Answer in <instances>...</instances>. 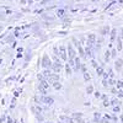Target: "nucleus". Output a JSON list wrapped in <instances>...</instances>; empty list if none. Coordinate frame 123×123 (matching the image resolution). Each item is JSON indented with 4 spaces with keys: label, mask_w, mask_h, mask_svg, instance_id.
<instances>
[{
    "label": "nucleus",
    "mask_w": 123,
    "mask_h": 123,
    "mask_svg": "<svg viewBox=\"0 0 123 123\" xmlns=\"http://www.w3.org/2000/svg\"><path fill=\"white\" fill-rule=\"evenodd\" d=\"M110 105H111V101H107V100L105 98V100H104V106H105V107H108Z\"/></svg>",
    "instance_id": "30"
},
{
    "label": "nucleus",
    "mask_w": 123,
    "mask_h": 123,
    "mask_svg": "<svg viewBox=\"0 0 123 123\" xmlns=\"http://www.w3.org/2000/svg\"><path fill=\"white\" fill-rule=\"evenodd\" d=\"M53 52H54V55H58V57H59V50H58V47H53Z\"/></svg>",
    "instance_id": "32"
},
{
    "label": "nucleus",
    "mask_w": 123,
    "mask_h": 123,
    "mask_svg": "<svg viewBox=\"0 0 123 123\" xmlns=\"http://www.w3.org/2000/svg\"><path fill=\"white\" fill-rule=\"evenodd\" d=\"M112 57V54H111V52H110V50L107 49L106 50V52H105V63H107V62L110 60V58Z\"/></svg>",
    "instance_id": "20"
},
{
    "label": "nucleus",
    "mask_w": 123,
    "mask_h": 123,
    "mask_svg": "<svg viewBox=\"0 0 123 123\" xmlns=\"http://www.w3.org/2000/svg\"><path fill=\"white\" fill-rule=\"evenodd\" d=\"M38 90H39V92H41L43 96L47 95V89H44V87H42V86H38Z\"/></svg>",
    "instance_id": "22"
},
{
    "label": "nucleus",
    "mask_w": 123,
    "mask_h": 123,
    "mask_svg": "<svg viewBox=\"0 0 123 123\" xmlns=\"http://www.w3.org/2000/svg\"><path fill=\"white\" fill-rule=\"evenodd\" d=\"M102 76H104V79H107V80L110 79V74L108 73H104V75H102Z\"/></svg>",
    "instance_id": "37"
},
{
    "label": "nucleus",
    "mask_w": 123,
    "mask_h": 123,
    "mask_svg": "<svg viewBox=\"0 0 123 123\" xmlns=\"http://www.w3.org/2000/svg\"><path fill=\"white\" fill-rule=\"evenodd\" d=\"M87 42H90V43H92V44H96V36H95L94 33H90V35L87 36Z\"/></svg>",
    "instance_id": "9"
},
{
    "label": "nucleus",
    "mask_w": 123,
    "mask_h": 123,
    "mask_svg": "<svg viewBox=\"0 0 123 123\" xmlns=\"http://www.w3.org/2000/svg\"><path fill=\"white\" fill-rule=\"evenodd\" d=\"M57 80H59V75L55 73V74H50V76L48 78V81L49 83H53V81H57Z\"/></svg>",
    "instance_id": "12"
},
{
    "label": "nucleus",
    "mask_w": 123,
    "mask_h": 123,
    "mask_svg": "<svg viewBox=\"0 0 123 123\" xmlns=\"http://www.w3.org/2000/svg\"><path fill=\"white\" fill-rule=\"evenodd\" d=\"M108 31H110V28H108V27H104V28H102V32H101V33H102V36H106V35L108 33Z\"/></svg>",
    "instance_id": "27"
},
{
    "label": "nucleus",
    "mask_w": 123,
    "mask_h": 123,
    "mask_svg": "<svg viewBox=\"0 0 123 123\" xmlns=\"http://www.w3.org/2000/svg\"><path fill=\"white\" fill-rule=\"evenodd\" d=\"M35 116H36V118H37L38 121H41V122H43V121H44V118H43V116H42V115H41V112H37V113H36Z\"/></svg>",
    "instance_id": "23"
},
{
    "label": "nucleus",
    "mask_w": 123,
    "mask_h": 123,
    "mask_svg": "<svg viewBox=\"0 0 123 123\" xmlns=\"http://www.w3.org/2000/svg\"><path fill=\"white\" fill-rule=\"evenodd\" d=\"M107 73L110 74V78H115V74H113V70H112L111 68H108V71Z\"/></svg>",
    "instance_id": "29"
},
{
    "label": "nucleus",
    "mask_w": 123,
    "mask_h": 123,
    "mask_svg": "<svg viewBox=\"0 0 123 123\" xmlns=\"http://www.w3.org/2000/svg\"><path fill=\"white\" fill-rule=\"evenodd\" d=\"M62 68H63V64H62V62L59 60V62H54L50 69H52V70L54 71V73L59 74V73H60V70H62Z\"/></svg>",
    "instance_id": "4"
},
{
    "label": "nucleus",
    "mask_w": 123,
    "mask_h": 123,
    "mask_svg": "<svg viewBox=\"0 0 123 123\" xmlns=\"http://www.w3.org/2000/svg\"><path fill=\"white\" fill-rule=\"evenodd\" d=\"M80 69L83 70V73H86V67H85V64H81V67H80Z\"/></svg>",
    "instance_id": "36"
},
{
    "label": "nucleus",
    "mask_w": 123,
    "mask_h": 123,
    "mask_svg": "<svg viewBox=\"0 0 123 123\" xmlns=\"http://www.w3.org/2000/svg\"><path fill=\"white\" fill-rule=\"evenodd\" d=\"M91 64H92V67H94V68H97V67H98L95 59H91Z\"/></svg>",
    "instance_id": "34"
},
{
    "label": "nucleus",
    "mask_w": 123,
    "mask_h": 123,
    "mask_svg": "<svg viewBox=\"0 0 123 123\" xmlns=\"http://www.w3.org/2000/svg\"><path fill=\"white\" fill-rule=\"evenodd\" d=\"M116 86H117L118 90H119V89H123V81H122V80H118L117 84H116Z\"/></svg>",
    "instance_id": "25"
},
{
    "label": "nucleus",
    "mask_w": 123,
    "mask_h": 123,
    "mask_svg": "<svg viewBox=\"0 0 123 123\" xmlns=\"http://www.w3.org/2000/svg\"><path fill=\"white\" fill-rule=\"evenodd\" d=\"M59 119L63 121V122H65V123H75V119H74L73 117H68V116H60Z\"/></svg>",
    "instance_id": "7"
},
{
    "label": "nucleus",
    "mask_w": 123,
    "mask_h": 123,
    "mask_svg": "<svg viewBox=\"0 0 123 123\" xmlns=\"http://www.w3.org/2000/svg\"><path fill=\"white\" fill-rule=\"evenodd\" d=\"M39 86H42V87H44V89H48L49 87V84H48V80H42V81H41V83H39Z\"/></svg>",
    "instance_id": "16"
},
{
    "label": "nucleus",
    "mask_w": 123,
    "mask_h": 123,
    "mask_svg": "<svg viewBox=\"0 0 123 123\" xmlns=\"http://www.w3.org/2000/svg\"><path fill=\"white\" fill-rule=\"evenodd\" d=\"M94 118H95V122H97V123H102L101 113H98V112H95V113H94Z\"/></svg>",
    "instance_id": "14"
},
{
    "label": "nucleus",
    "mask_w": 123,
    "mask_h": 123,
    "mask_svg": "<svg viewBox=\"0 0 123 123\" xmlns=\"http://www.w3.org/2000/svg\"><path fill=\"white\" fill-rule=\"evenodd\" d=\"M102 85L106 87V86L108 85V80H107V79H104V80H102Z\"/></svg>",
    "instance_id": "35"
},
{
    "label": "nucleus",
    "mask_w": 123,
    "mask_h": 123,
    "mask_svg": "<svg viewBox=\"0 0 123 123\" xmlns=\"http://www.w3.org/2000/svg\"><path fill=\"white\" fill-rule=\"evenodd\" d=\"M80 67H81V63H80V59H79L78 57H75V68H74V71H79Z\"/></svg>",
    "instance_id": "13"
},
{
    "label": "nucleus",
    "mask_w": 123,
    "mask_h": 123,
    "mask_svg": "<svg viewBox=\"0 0 123 123\" xmlns=\"http://www.w3.org/2000/svg\"><path fill=\"white\" fill-rule=\"evenodd\" d=\"M95 97H101V92H95Z\"/></svg>",
    "instance_id": "38"
},
{
    "label": "nucleus",
    "mask_w": 123,
    "mask_h": 123,
    "mask_svg": "<svg viewBox=\"0 0 123 123\" xmlns=\"http://www.w3.org/2000/svg\"><path fill=\"white\" fill-rule=\"evenodd\" d=\"M84 79L86 80V81H89L91 78H90V75H89V73H87V71H86V73H84Z\"/></svg>",
    "instance_id": "31"
},
{
    "label": "nucleus",
    "mask_w": 123,
    "mask_h": 123,
    "mask_svg": "<svg viewBox=\"0 0 123 123\" xmlns=\"http://www.w3.org/2000/svg\"><path fill=\"white\" fill-rule=\"evenodd\" d=\"M96 73H97V75H98V76L104 75V73H105L104 67H97V68H96Z\"/></svg>",
    "instance_id": "18"
},
{
    "label": "nucleus",
    "mask_w": 123,
    "mask_h": 123,
    "mask_svg": "<svg viewBox=\"0 0 123 123\" xmlns=\"http://www.w3.org/2000/svg\"><path fill=\"white\" fill-rule=\"evenodd\" d=\"M110 47H112V44H113V42H115V39H117V31L113 28L111 31V35H110Z\"/></svg>",
    "instance_id": "6"
},
{
    "label": "nucleus",
    "mask_w": 123,
    "mask_h": 123,
    "mask_svg": "<svg viewBox=\"0 0 123 123\" xmlns=\"http://www.w3.org/2000/svg\"><path fill=\"white\" fill-rule=\"evenodd\" d=\"M52 84H53V87H54L55 90H60V89H62V84L59 83V80H57V81H53Z\"/></svg>",
    "instance_id": "17"
},
{
    "label": "nucleus",
    "mask_w": 123,
    "mask_h": 123,
    "mask_svg": "<svg viewBox=\"0 0 123 123\" xmlns=\"http://www.w3.org/2000/svg\"><path fill=\"white\" fill-rule=\"evenodd\" d=\"M52 65H53L52 60L49 59V57H48L47 54H44V55L42 57V67H43L44 69H50V68H52Z\"/></svg>",
    "instance_id": "1"
},
{
    "label": "nucleus",
    "mask_w": 123,
    "mask_h": 123,
    "mask_svg": "<svg viewBox=\"0 0 123 123\" xmlns=\"http://www.w3.org/2000/svg\"><path fill=\"white\" fill-rule=\"evenodd\" d=\"M86 92H87L89 95H90V94H92V92H94V86H92V85H89V86H87V89H86Z\"/></svg>",
    "instance_id": "24"
},
{
    "label": "nucleus",
    "mask_w": 123,
    "mask_h": 123,
    "mask_svg": "<svg viewBox=\"0 0 123 123\" xmlns=\"http://www.w3.org/2000/svg\"><path fill=\"white\" fill-rule=\"evenodd\" d=\"M42 74H43V76H44L46 79H48V78L50 76V74H52V71H50V69H44Z\"/></svg>",
    "instance_id": "19"
},
{
    "label": "nucleus",
    "mask_w": 123,
    "mask_h": 123,
    "mask_svg": "<svg viewBox=\"0 0 123 123\" xmlns=\"http://www.w3.org/2000/svg\"><path fill=\"white\" fill-rule=\"evenodd\" d=\"M85 123H86V122H85Z\"/></svg>",
    "instance_id": "45"
},
{
    "label": "nucleus",
    "mask_w": 123,
    "mask_h": 123,
    "mask_svg": "<svg viewBox=\"0 0 123 123\" xmlns=\"http://www.w3.org/2000/svg\"><path fill=\"white\" fill-rule=\"evenodd\" d=\"M7 123H12V119L10 118V117H7Z\"/></svg>",
    "instance_id": "41"
},
{
    "label": "nucleus",
    "mask_w": 123,
    "mask_h": 123,
    "mask_svg": "<svg viewBox=\"0 0 123 123\" xmlns=\"http://www.w3.org/2000/svg\"><path fill=\"white\" fill-rule=\"evenodd\" d=\"M73 118L78 123H85V121L83 119V113H80V112H75V113H73Z\"/></svg>",
    "instance_id": "5"
},
{
    "label": "nucleus",
    "mask_w": 123,
    "mask_h": 123,
    "mask_svg": "<svg viewBox=\"0 0 123 123\" xmlns=\"http://www.w3.org/2000/svg\"><path fill=\"white\" fill-rule=\"evenodd\" d=\"M44 123H53V122H44Z\"/></svg>",
    "instance_id": "44"
},
{
    "label": "nucleus",
    "mask_w": 123,
    "mask_h": 123,
    "mask_svg": "<svg viewBox=\"0 0 123 123\" xmlns=\"http://www.w3.org/2000/svg\"><path fill=\"white\" fill-rule=\"evenodd\" d=\"M117 105H121V101L119 100H117V98L111 100V106H117Z\"/></svg>",
    "instance_id": "21"
},
{
    "label": "nucleus",
    "mask_w": 123,
    "mask_h": 123,
    "mask_svg": "<svg viewBox=\"0 0 123 123\" xmlns=\"http://www.w3.org/2000/svg\"><path fill=\"white\" fill-rule=\"evenodd\" d=\"M85 54H86V58L89 57L90 59H94L95 58V54H94V52H92V49L87 46L86 48H85Z\"/></svg>",
    "instance_id": "8"
},
{
    "label": "nucleus",
    "mask_w": 123,
    "mask_h": 123,
    "mask_svg": "<svg viewBox=\"0 0 123 123\" xmlns=\"http://www.w3.org/2000/svg\"><path fill=\"white\" fill-rule=\"evenodd\" d=\"M65 71H67V75L70 76L71 74H73V69H71L70 64H65Z\"/></svg>",
    "instance_id": "15"
},
{
    "label": "nucleus",
    "mask_w": 123,
    "mask_h": 123,
    "mask_svg": "<svg viewBox=\"0 0 123 123\" xmlns=\"http://www.w3.org/2000/svg\"><path fill=\"white\" fill-rule=\"evenodd\" d=\"M63 14H64V12L62 11V10H60V11H58V16H63Z\"/></svg>",
    "instance_id": "40"
},
{
    "label": "nucleus",
    "mask_w": 123,
    "mask_h": 123,
    "mask_svg": "<svg viewBox=\"0 0 123 123\" xmlns=\"http://www.w3.org/2000/svg\"><path fill=\"white\" fill-rule=\"evenodd\" d=\"M117 52H121L122 50V37L121 36H117Z\"/></svg>",
    "instance_id": "10"
},
{
    "label": "nucleus",
    "mask_w": 123,
    "mask_h": 123,
    "mask_svg": "<svg viewBox=\"0 0 123 123\" xmlns=\"http://www.w3.org/2000/svg\"><path fill=\"white\" fill-rule=\"evenodd\" d=\"M122 65H123V60H122V59H117L116 63H115L116 70H121V69H122Z\"/></svg>",
    "instance_id": "11"
},
{
    "label": "nucleus",
    "mask_w": 123,
    "mask_h": 123,
    "mask_svg": "<svg viewBox=\"0 0 123 123\" xmlns=\"http://www.w3.org/2000/svg\"><path fill=\"white\" fill-rule=\"evenodd\" d=\"M121 121H122V123H123V115H121Z\"/></svg>",
    "instance_id": "42"
},
{
    "label": "nucleus",
    "mask_w": 123,
    "mask_h": 123,
    "mask_svg": "<svg viewBox=\"0 0 123 123\" xmlns=\"http://www.w3.org/2000/svg\"><path fill=\"white\" fill-rule=\"evenodd\" d=\"M39 101L41 102H43V104H46V105H48V106H52L53 104H54V100H53V97H49V96H42L39 98Z\"/></svg>",
    "instance_id": "3"
},
{
    "label": "nucleus",
    "mask_w": 123,
    "mask_h": 123,
    "mask_svg": "<svg viewBox=\"0 0 123 123\" xmlns=\"http://www.w3.org/2000/svg\"><path fill=\"white\" fill-rule=\"evenodd\" d=\"M58 123H64V122H63V121H60V122H58Z\"/></svg>",
    "instance_id": "43"
},
{
    "label": "nucleus",
    "mask_w": 123,
    "mask_h": 123,
    "mask_svg": "<svg viewBox=\"0 0 123 123\" xmlns=\"http://www.w3.org/2000/svg\"><path fill=\"white\" fill-rule=\"evenodd\" d=\"M117 92H118L117 89H112V94H116V95H117Z\"/></svg>",
    "instance_id": "39"
},
{
    "label": "nucleus",
    "mask_w": 123,
    "mask_h": 123,
    "mask_svg": "<svg viewBox=\"0 0 123 123\" xmlns=\"http://www.w3.org/2000/svg\"><path fill=\"white\" fill-rule=\"evenodd\" d=\"M117 96H118V97H121V98L123 97V90H122V89H119V90H118V92H117Z\"/></svg>",
    "instance_id": "33"
},
{
    "label": "nucleus",
    "mask_w": 123,
    "mask_h": 123,
    "mask_svg": "<svg viewBox=\"0 0 123 123\" xmlns=\"http://www.w3.org/2000/svg\"><path fill=\"white\" fill-rule=\"evenodd\" d=\"M116 84H117V81L113 78H110L108 79V85H116Z\"/></svg>",
    "instance_id": "26"
},
{
    "label": "nucleus",
    "mask_w": 123,
    "mask_h": 123,
    "mask_svg": "<svg viewBox=\"0 0 123 123\" xmlns=\"http://www.w3.org/2000/svg\"><path fill=\"white\" fill-rule=\"evenodd\" d=\"M113 112H116V113H119V112H121V107H119V105L113 106Z\"/></svg>",
    "instance_id": "28"
},
{
    "label": "nucleus",
    "mask_w": 123,
    "mask_h": 123,
    "mask_svg": "<svg viewBox=\"0 0 123 123\" xmlns=\"http://www.w3.org/2000/svg\"><path fill=\"white\" fill-rule=\"evenodd\" d=\"M67 50H68V48H67L64 44L59 46V55H60V59H62V60H67V59H68Z\"/></svg>",
    "instance_id": "2"
}]
</instances>
